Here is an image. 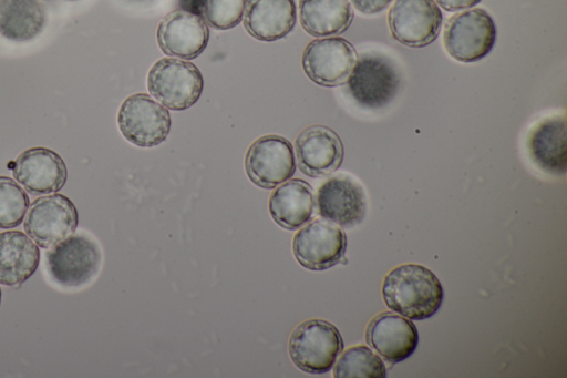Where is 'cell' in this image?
Here are the masks:
<instances>
[{
    "instance_id": "6da1fadb",
    "label": "cell",
    "mask_w": 567,
    "mask_h": 378,
    "mask_svg": "<svg viewBox=\"0 0 567 378\" xmlns=\"http://www.w3.org/2000/svg\"><path fill=\"white\" fill-rule=\"evenodd\" d=\"M382 296L391 310L409 319L424 320L440 309L444 289L431 269L419 264H403L385 276Z\"/></svg>"
},
{
    "instance_id": "7a4b0ae2",
    "label": "cell",
    "mask_w": 567,
    "mask_h": 378,
    "mask_svg": "<svg viewBox=\"0 0 567 378\" xmlns=\"http://www.w3.org/2000/svg\"><path fill=\"white\" fill-rule=\"evenodd\" d=\"M343 350L338 328L324 319H308L290 335L288 351L291 361L307 374L328 372Z\"/></svg>"
},
{
    "instance_id": "3957f363",
    "label": "cell",
    "mask_w": 567,
    "mask_h": 378,
    "mask_svg": "<svg viewBox=\"0 0 567 378\" xmlns=\"http://www.w3.org/2000/svg\"><path fill=\"white\" fill-rule=\"evenodd\" d=\"M102 252L99 244L84 234H72L49 248L45 267L51 279L65 288L89 284L100 272Z\"/></svg>"
},
{
    "instance_id": "277c9868",
    "label": "cell",
    "mask_w": 567,
    "mask_h": 378,
    "mask_svg": "<svg viewBox=\"0 0 567 378\" xmlns=\"http://www.w3.org/2000/svg\"><path fill=\"white\" fill-rule=\"evenodd\" d=\"M204 79L192 62L167 57L157 60L147 73V90L156 101L173 111L194 105L202 95Z\"/></svg>"
},
{
    "instance_id": "5b68a950",
    "label": "cell",
    "mask_w": 567,
    "mask_h": 378,
    "mask_svg": "<svg viewBox=\"0 0 567 378\" xmlns=\"http://www.w3.org/2000/svg\"><path fill=\"white\" fill-rule=\"evenodd\" d=\"M496 25L487 11L473 8L449 18L443 44L454 60L470 63L486 57L496 41Z\"/></svg>"
},
{
    "instance_id": "8992f818",
    "label": "cell",
    "mask_w": 567,
    "mask_h": 378,
    "mask_svg": "<svg viewBox=\"0 0 567 378\" xmlns=\"http://www.w3.org/2000/svg\"><path fill=\"white\" fill-rule=\"evenodd\" d=\"M117 125L130 143L140 147H154L167 139L172 120L167 108L153 96L134 93L120 105Z\"/></svg>"
},
{
    "instance_id": "52a82bcc",
    "label": "cell",
    "mask_w": 567,
    "mask_h": 378,
    "mask_svg": "<svg viewBox=\"0 0 567 378\" xmlns=\"http://www.w3.org/2000/svg\"><path fill=\"white\" fill-rule=\"evenodd\" d=\"M79 224L74 203L64 194L35 198L27 211L23 228L41 248H51L72 235Z\"/></svg>"
},
{
    "instance_id": "ba28073f",
    "label": "cell",
    "mask_w": 567,
    "mask_h": 378,
    "mask_svg": "<svg viewBox=\"0 0 567 378\" xmlns=\"http://www.w3.org/2000/svg\"><path fill=\"white\" fill-rule=\"evenodd\" d=\"M347 84L357 103L363 108L378 109L396 95L400 75L386 57L367 53L357 59Z\"/></svg>"
},
{
    "instance_id": "9c48e42d",
    "label": "cell",
    "mask_w": 567,
    "mask_h": 378,
    "mask_svg": "<svg viewBox=\"0 0 567 378\" xmlns=\"http://www.w3.org/2000/svg\"><path fill=\"white\" fill-rule=\"evenodd\" d=\"M245 171L258 187L271 190L288 181L296 172L291 142L278 134L256 139L247 149Z\"/></svg>"
},
{
    "instance_id": "30bf717a",
    "label": "cell",
    "mask_w": 567,
    "mask_h": 378,
    "mask_svg": "<svg viewBox=\"0 0 567 378\" xmlns=\"http://www.w3.org/2000/svg\"><path fill=\"white\" fill-rule=\"evenodd\" d=\"M358 59L354 47L346 39L326 37L310 41L302 52L301 64L306 75L327 88L347 82Z\"/></svg>"
},
{
    "instance_id": "8fae6325",
    "label": "cell",
    "mask_w": 567,
    "mask_h": 378,
    "mask_svg": "<svg viewBox=\"0 0 567 378\" xmlns=\"http://www.w3.org/2000/svg\"><path fill=\"white\" fill-rule=\"evenodd\" d=\"M346 249V233L323 218L305 224L292 239L296 260L310 270H324L336 266L344 258Z\"/></svg>"
},
{
    "instance_id": "7c38bea8",
    "label": "cell",
    "mask_w": 567,
    "mask_h": 378,
    "mask_svg": "<svg viewBox=\"0 0 567 378\" xmlns=\"http://www.w3.org/2000/svg\"><path fill=\"white\" fill-rule=\"evenodd\" d=\"M443 16L434 0H395L388 13L394 40L410 48H423L439 35Z\"/></svg>"
},
{
    "instance_id": "4fadbf2b",
    "label": "cell",
    "mask_w": 567,
    "mask_h": 378,
    "mask_svg": "<svg viewBox=\"0 0 567 378\" xmlns=\"http://www.w3.org/2000/svg\"><path fill=\"white\" fill-rule=\"evenodd\" d=\"M318 214L342 228L360 224L367 213L362 185L352 176L337 174L324 181L317 191Z\"/></svg>"
},
{
    "instance_id": "5bb4252c",
    "label": "cell",
    "mask_w": 567,
    "mask_h": 378,
    "mask_svg": "<svg viewBox=\"0 0 567 378\" xmlns=\"http://www.w3.org/2000/svg\"><path fill=\"white\" fill-rule=\"evenodd\" d=\"M156 38L161 51L166 55L192 60L206 49L209 30L197 13L175 9L159 21Z\"/></svg>"
},
{
    "instance_id": "9a60e30c",
    "label": "cell",
    "mask_w": 567,
    "mask_h": 378,
    "mask_svg": "<svg viewBox=\"0 0 567 378\" xmlns=\"http://www.w3.org/2000/svg\"><path fill=\"white\" fill-rule=\"evenodd\" d=\"M14 180L32 195L60 191L66 183L64 160L53 150L37 146L22 151L11 164Z\"/></svg>"
},
{
    "instance_id": "2e32d148",
    "label": "cell",
    "mask_w": 567,
    "mask_h": 378,
    "mask_svg": "<svg viewBox=\"0 0 567 378\" xmlns=\"http://www.w3.org/2000/svg\"><path fill=\"white\" fill-rule=\"evenodd\" d=\"M297 164L309 177H322L336 172L343 161V144L339 135L321 124L303 129L295 141Z\"/></svg>"
},
{
    "instance_id": "e0dca14e",
    "label": "cell",
    "mask_w": 567,
    "mask_h": 378,
    "mask_svg": "<svg viewBox=\"0 0 567 378\" xmlns=\"http://www.w3.org/2000/svg\"><path fill=\"white\" fill-rule=\"evenodd\" d=\"M365 340L386 362L394 365L415 351L419 333L409 318L386 311L368 324Z\"/></svg>"
},
{
    "instance_id": "ac0fdd59",
    "label": "cell",
    "mask_w": 567,
    "mask_h": 378,
    "mask_svg": "<svg viewBox=\"0 0 567 378\" xmlns=\"http://www.w3.org/2000/svg\"><path fill=\"white\" fill-rule=\"evenodd\" d=\"M527 151L533 163L543 172L564 175L567 167V125L564 115L539 121L529 132Z\"/></svg>"
},
{
    "instance_id": "d6986e66",
    "label": "cell",
    "mask_w": 567,
    "mask_h": 378,
    "mask_svg": "<svg viewBox=\"0 0 567 378\" xmlns=\"http://www.w3.org/2000/svg\"><path fill=\"white\" fill-rule=\"evenodd\" d=\"M244 27L259 41L272 42L287 37L297 22L295 0H248Z\"/></svg>"
},
{
    "instance_id": "ffe728a7",
    "label": "cell",
    "mask_w": 567,
    "mask_h": 378,
    "mask_svg": "<svg viewBox=\"0 0 567 378\" xmlns=\"http://www.w3.org/2000/svg\"><path fill=\"white\" fill-rule=\"evenodd\" d=\"M311 185L301 178H289L275 187L268 198L270 216L277 225L297 231L307 224L315 211Z\"/></svg>"
},
{
    "instance_id": "44dd1931",
    "label": "cell",
    "mask_w": 567,
    "mask_h": 378,
    "mask_svg": "<svg viewBox=\"0 0 567 378\" xmlns=\"http://www.w3.org/2000/svg\"><path fill=\"white\" fill-rule=\"evenodd\" d=\"M40 263L38 245L23 232L0 233V284L17 287L30 278Z\"/></svg>"
},
{
    "instance_id": "7402d4cb",
    "label": "cell",
    "mask_w": 567,
    "mask_h": 378,
    "mask_svg": "<svg viewBox=\"0 0 567 378\" xmlns=\"http://www.w3.org/2000/svg\"><path fill=\"white\" fill-rule=\"evenodd\" d=\"M353 19L350 0H300L299 21L316 38L333 37L349 29Z\"/></svg>"
},
{
    "instance_id": "603a6c76",
    "label": "cell",
    "mask_w": 567,
    "mask_h": 378,
    "mask_svg": "<svg viewBox=\"0 0 567 378\" xmlns=\"http://www.w3.org/2000/svg\"><path fill=\"white\" fill-rule=\"evenodd\" d=\"M47 24V10L40 0H0V34L14 42L37 38Z\"/></svg>"
},
{
    "instance_id": "cb8c5ba5",
    "label": "cell",
    "mask_w": 567,
    "mask_h": 378,
    "mask_svg": "<svg viewBox=\"0 0 567 378\" xmlns=\"http://www.w3.org/2000/svg\"><path fill=\"white\" fill-rule=\"evenodd\" d=\"M334 364L336 378H384L386 376L383 360L363 345L348 348Z\"/></svg>"
},
{
    "instance_id": "d4e9b609",
    "label": "cell",
    "mask_w": 567,
    "mask_h": 378,
    "mask_svg": "<svg viewBox=\"0 0 567 378\" xmlns=\"http://www.w3.org/2000/svg\"><path fill=\"white\" fill-rule=\"evenodd\" d=\"M195 13L216 30H229L238 25L248 0H193Z\"/></svg>"
},
{
    "instance_id": "484cf974",
    "label": "cell",
    "mask_w": 567,
    "mask_h": 378,
    "mask_svg": "<svg viewBox=\"0 0 567 378\" xmlns=\"http://www.w3.org/2000/svg\"><path fill=\"white\" fill-rule=\"evenodd\" d=\"M29 205V196L19 183L0 175V228L9 229L20 225Z\"/></svg>"
},
{
    "instance_id": "4316f807",
    "label": "cell",
    "mask_w": 567,
    "mask_h": 378,
    "mask_svg": "<svg viewBox=\"0 0 567 378\" xmlns=\"http://www.w3.org/2000/svg\"><path fill=\"white\" fill-rule=\"evenodd\" d=\"M392 0H350V3L362 14L371 16L384 11Z\"/></svg>"
},
{
    "instance_id": "83f0119b",
    "label": "cell",
    "mask_w": 567,
    "mask_h": 378,
    "mask_svg": "<svg viewBox=\"0 0 567 378\" xmlns=\"http://www.w3.org/2000/svg\"><path fill=\"white\" fill-rule=\"evenodd\" d=\"M480 1L481 0H435L436 4L449 12L470 9L476 6Z\"/></svg>"
},
{
    "instance_id": "f1b7e54d",
    "label": "cell",
    "mask_w": 567,
    "mask_h": 378,
    "mask_svg": "<svg viewBox=\"0 0 567 378\" xmlns=\"http://www.w3.org/2000/svg\"><path fill=\"white\" fill-rule=\"evenodd\" d=\"M1 298H2V293H1V288H0V306H1Z\"/></svg>"
},
{
    "instance_id": "f546056e",
    "label": "cell",
    "mask_w": 567,
    "mask_h": 378,
    "mask_svg": "<svg viewBox=\"0 0 567 378\" xmlns=\"http://www.w3.org/2000/svg\"><path fill=\"white\" fill-rule=\"evenodd\" d=\"M66 1H76V0H66Z\"/></svg>"
}]
</instances>
